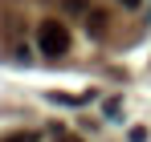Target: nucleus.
I'll return each instance as SVG.
<instances>
[{
	"instance_id": "423d86ee",
	"label": "nucleus",
	"mask_w": 151,
	"mask_h": 142,
	"mask_svg": "<svg viewBox=\"0 0 151 142\" xmlns=\"http://www.w3.org/2000/svg\"><path fill=\"white\" fill-rule=\"evenodd\" d=\"M61 142H82V138H61Z\"/></svg>"
},
{
	"instance_id": "7ed1b4c3",
	"label": "nucleus",
	"mask_w": 151,
	"mask_h": 142,
	"mask_svg": "<svg viewBox=\"0 0 151 142\" xmlns=\"http://www.w3.org/2000/svg\"><path fill=\"white\" fill-rule=\"evenodd\" d=\"M131 142H147V130H143V126H135V130H131Z\"/></svg>"
},
{
	"instance_id": "39448f33",
	"label": "nucleus",
	"mask_w": 151,
	"mask_h": 142,
	"mask_svg": "<svg viewBox=\"0 0 151 142\" xmlns=\"http://www.w3.org/2000/svg\"><path fill=\"white\" fill-rule=\"evenodd\" d=\"M123 4H127V8H135V4H139V0H123Z\"/></svg>"
},
{
	"instance_id": "20e7f679",
	"label": "nucleus",
	"mask_w": 151,
	"mask_h": 142,
	"mask_svg": "<svg viewBox=\"0 0 151 142\" xmlns=\"http://www.w3.org/2000/svg\"><path fill=\"white\" fill-rule=\"evenodd\" d=\"M82 4H86V0H65V8H82Z\"/></svg>"
},
{
	"instance_id": "f257e3e1",
	"label": "nucleus",
	"mask_w": 151,
	"mask_h": 142,
	"mask_svg": "<svg viewBox=\"0 0 151 142\" xmlns=\"http://www.w3.org/2000/svg\"><path fill=\"white\" fill-rule=\"evenodd\" d=\"M37 45L45 57H61V53H70V28L61 21H41L37 28Z\"/></svg>"
},
{
	"instance_id": "f03ea898",
	"label": "nucleus",
	"mask_w": 151,
	"mask_h": 142,
	"mask_svg": "<svg viewBox=\"0 0 151 142\" xmlns=\"http://www.w3.org/2000/svg\"><path fill=\"white\" fill-rule=\"evenodd\" d=\"M4 142H37V134H8Z\"/></svg>"
}]
</instances>
